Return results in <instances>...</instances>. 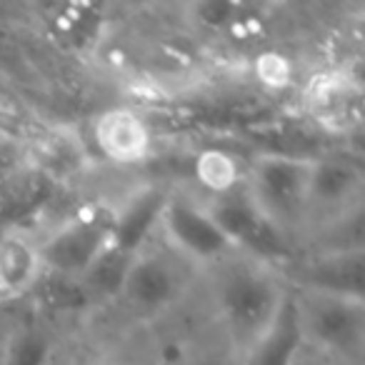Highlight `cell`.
<instances>
[{
    "instance_id": "obj_1",
    "label": "cell",
    "mask_w": 365,
    "mask_h": 365,
    "mask_svg": "<svg viewBox=\"0 0 365 365\" xmlns=\"http://www.w3.org/2000/svg\"><path fill=\"white\" fill-rule=\"evenodd\" d=\"M208 328L235 358H243L275 318L290 285L278 265L233 253L198 275Z\"/></svg>"
},
{
    "instance_id": "obj_2",
    "label": "cell",
    "mask_w": 365,
    "mask_h": 365,
    "mask_svg": "<svg viewBox=\"0 0 365 365\" xmlns=\"http://www.w3.org/2000/svg\"><path fill=\"white\" fill-rule=\"evenodd\" d=\"M308 168L310 155L263 150L243 163L240 188L260 218L293 248L308 240Z\"/></svg>"
},
{
    "instance_id": "obj_3",
    "label": "cell",
    "mask_w": 365,
    "mask_h": 365,
    "mask_svg": "<svg viewBox=\"0 0 365 365\" xmlns=\"http://www.w3.org/2000/svg\"><path fill=\"white\" fill-rule=\"evenodd\" d=\"M193 285H198V273L153 243L133 258L118 305L140 323L160 325L182 308Z\"/></svg>"
},
{
    "instance_id": "obj_4",
    "label": "cell",
    "mask_w": 365,
    "mask_h": 365,
    "mask_svg": "<svg viewBox=\"0 0 365 365\" xmlns=\"http://www.w3.org/2000/svg\"><path fill=\"white\" fill-rule=\"evenodd\" d=\"M155 243L198 275L238 253L205 200L188 188H170Z\"/></svg>"
},
{
    "instance_id": "obj_5",
    "label": "cell",
    "mask_w": 365,
    "mask_h": 365,
    "mask_svg": "<svg viewBox=\"0 0 365 365\" xmlns=\"http://www.w3.org/2000/svg\"><path fill=\"white\" fill-rule=\"evenodd\" d=\"M365 173L348 150H320L308 168V240L363 218ZM305 240V245H308Z\"/></svg>"
},
{
    "instance_id": "obj_6",
    "label": "cell",
    "mask_w": 365,
    "mask_h": 365,
    "mask_svg": "<svg viewBox=\"0 0 365 365\" xmlns=\"http://www.w3.org/2000/svg\"><path fill=\"white\" fill-rule=\"evenodd\" d=\"M293 295L308 350L333 365H360L365 350V300L310 290H293Z\"/></svg>"
},
{
    "instance_id": "obj_7",
    "label": "cell",
    "mask_w": 365,
    "mask_h": 365,
    "mask_svg": "<svg viewBox=\"0 0 365 365\" xmlns=\"http://www.w3.org/2000/svg\"><path fill=\"white\" fill-rule=\"evenodd\" d=\"M36 240L43 268L81 278L98 255L110 248V205H81L36 235Z\"/></svg>"
},
{
    "instance_id": "obj_8",
    "label": "cell",
    "mask_w": 365,
    "mask_h": 365,
    "mask_svg": "<svg viewBox=\"0 0 365 365\" xmlns=\"http://www.w3.org/2000/svg\"><path fill=\"white\" fill-rule=\"evenodd\" d=\"M303 115L333 138H353L363 128V86L348 68H323L300 91Z\"/></svg>"
},
{
    "instance_id": "obj_9",
    "label": "cell",
    "mask_w": 365,
    "mask_h": 365,
    "mask_svg": "<svg viewBox=\"0 0 365 365\" xmlns=\"http://www.w3.org/2000/svg\"><path fill=\"white\" fill-rule=\"evenodd\" d=\"M293 290L365 300L363 248H305L283 268Z\"/></svg>"
},
{
    "instance_id": "obj_10",
    "label": "cell",
    "mask_w": 365,
    "mask_h": 365,
    "mask_svg": "<svg viewBox=\"0 0 365 365\" xmlns=\"http://www.w3.org/2000/svg\"><path fill=\"white\" fill-rule=\"evenodd\" d=\"M91 140L98 155L118 168L143 165L155 148L148 118L130 106H113L98 113L91 123Z\"/></svg>"
},
{
    "instance_id": "obj_11",
    "label": "cell",
    "mask_w": 365,
    "mask_h": 365,
    "mask_svg": "<svg viewBox=\"0 0 365 365\" xmlns=\"http://www.w3.org/2000/svg\"><path fill=\"white\" fill-rule=\"evenodd\" d=\"M170 188L163 182H140L110 203V245L128 255H138L158 240L163 210Z\"/></svg>"
},
{
    "instance_id": "obj_12",
    "label": "cell",
    "mask_w": 365,
    "mask_h": 365,
    "mask_svg": "<svg viewBox=\"0 0 365 365\" xmlns=\"http://www.w3.org/2000/svg\"><path fill=\"white\" fill-rule=\"evenodd\" d=\"M43 258L36 233H0V303H23L43 275Z\"/></svg>"
},
{
    "instance_id": "obj_13",
    "label": "cell",
    "mask_w": 365,
    "mask_h": 365,
    "mask_svg": "<svg viewBox=\"0 0 365 365\" xmlns=\"http://www.w3.org/2000/svg\"><path fill=\"white\" fill-rule=\"evenodd\" d=\"M305 348L308 345H305L298 305H295V295L290 290L275 318L268 323V328L240 358V365H295L305 353Z\"/></svg>"
},
{
    "instance_id": "obj_14",
    "label": "cell",
    "mask_w": 365,
    "mask_h": 365,
    "mask_svg": "<svg viewBox=\"0 0 365 365\" xmlns=\"http://www.w3.org/2000/svg\"><path fill=\"white\" fill-rule=\"evenodd\" d=\"M38 313V320H86L98 310L83 283L71 275L43 270L38 283L23 300Z\"/></svg>"
},
{
    "instance_id": "obj_15",
    "label": "cell",
    "mask_w": 365,
    "mask_h": 365,
    "mask_svg": "<svg viewBox=\"0 0 365 365\" xmlns=\"http://www.w3.org/2000/svg\"><path fill=\"white\" fill-rule=\"evenodd\" d=\"M0 365H58V338L51 323L31 320L0 338Z\"/></svg>"
},
{
    "instance_id": "obj_16",
    "label": "cell",
    "mask_w": 365,
    "mask_h": 365,
    "mask_svg": "<svg viewBox=\"0 0 365 365\" xmlns=\"http://www.w3.org/2000/svg\"><path fill=\"white\" fill-rule=\"evenodd\" d=\"M108 8L103 6H66L56 16L58 41L78 56H93L108 36Z\"/></svg>"
},
{
    "instance_id": "obj_17",
    "label": "cell",
    "mask_w": 365,
    "mask_h": 365,
    "mask_svg": "<svg viewBox=\"0 0 365 365\" xmlns=\"http://www.w3.org/2000/svg\"><path fill=\"white\" fill-rule=\"evenodd\" d=\"M133 258H135V255H128L110 245V248L103 250V253L96 258V263L78 278L98 308L118 305Z\"/></svg>"
},
{
    "instance_id": "obj_18",
    "label": "cell",
    "mask_w": 365,
    "mask_h": 365,
    "mask_svg": "<svg viewBox=\"0 0 365 365\" xmlns=\"http://www.w3.org/2000/svg\"><path fill=\"white\" fill-rule=\"evenodd\" d=\"M195 175L203 188V193L198 195H218L240 185L243 163H235L233 158L220 150H208L195 160Z\"/></svg>"
},
{
    "instance_id": "obj_19",
    "label": "cell",
    "mask_w": 365,
    "mask_h": 365,
    "mask_svg": "<svg viewBox=\"0 0 365 365\" xmlns=\"http://www.w3.org/2000/svg\"><path fill=\"white\" fill-rule=\"evenodd\" d=\"M250 8L235 6V3H198V6L185 8L190 16V23L198 26L205 33H235L243 31L245 23L243 16H248Z\"/></svg>"
},
{
    "instance_id": "obj_20",
    "label": "cell",
    "mask_w": 365,
    "mask_h": 365,
    "mask_svg": "<svg viewBox=\"0 0 365 365\" xmlns=\"http://www.w3.org/2000/svg\"><path fill=\"white\" fill-rule=\"evenodd\" d=\"M188 365H240V360L208 328V340L205 343H200V340L195 343V350L190 355Z\"/></svg>"
}]
</instances>
